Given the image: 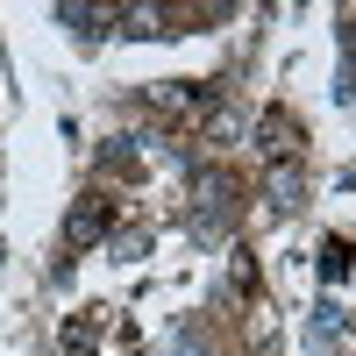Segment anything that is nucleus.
Returning a JSON list of instances; mask_svg holds the SVG:
<instances>
[{
    "instance_id": "obj_1",
    "label": "nucleus",
    "mask_w": 356,
    "mask_h": 356,
    "mask_svg": "<svg viewBox=\"0 0 356 356\" xmlns=\"http://www.w3.org/2000/svg\"><path fill=\"white\" fill-rule=\"evenodd\" d=\"M100 228H107V207L93 200V207H79V214H72V243H93Z\"/></svg>"
}]
</instances>
